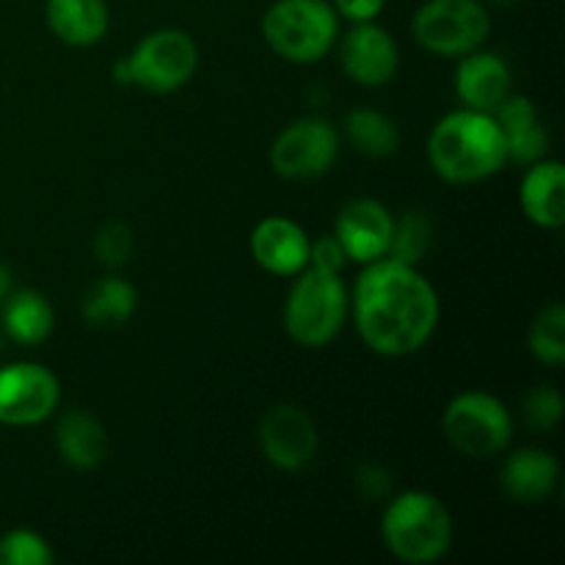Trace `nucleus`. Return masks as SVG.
Masks as SVG:
<instances>
[{"label": "nucleus", "mask_w": 565, "mask_h": 565, "mask_svg": "<svg viewBox=\"0 0 565 565\" xmlns=\"http://www.w3.org/2000/svg\"><path fill=\"white\" fill-rule=\"evenodd\" d=\"M309 235L301 224L285 215L259 221L252 232L254 263L274 276H298L309 265Z\"/></svg>", "instance_id": "obj_14"}, {"label": "nucleus", "mask_w": 565, "mask_h": 565, "mask_svg": "<svg viewBox=\"0 0 565 565\" xmlns=\"http://www.w3.org/2000/svg\"><path fill=\"white\" fill-rule=\"evenodd\" d=\"M3 329L20 345H42L55 329L53 303L36 290L9 292L3 301Z\"/></svg>", "instance_id": "obj_21"}, {"label": "nucleus", "mask_w": 565, "mask_h": 565, "mask_svg": "<svg viewBox=\"0 0 565 565\" xmlns=\"http://www.w3.org/2000/svg\"><path fill=\"white\" fill-rule=\"evenodd\" d=\"M44 20L50 33L70 47H94L110 25L105 0H47Z\"/></svg>", "instance_id": "obj_18"}, {"label": "nucleus", "mask_w": 565, "mask_h": 565, "mask_svg": "<svg viewBox=\"0 0 565 565\" xmlns=\"http://www.w3.org/2000/svg\"><path fill=\"white\" fill-rule=\"evenodd\" d=\"M263 36L290 64H318L340 36V17L329 0H276L263 17Z\"/></svg>", "instance_id": "obj_5"}, {"label": "nucleus", "mask_w": 565, "mask_h": 565, "mask_svg": "<svg viewBox=\"0 0 565 565\" xmlns=\"http://www.w3.org/2000/svg\"><path fill=\"white\" fill-rule=\"evenodd\" d=\"M505 147H508V163H522L530 166L535 160L546 158V149H550V132L541 125V119L535 125L522 127V130L505 132Z\"/></svg>", "instance_id": "obj_28"}, {"label": "nucleus", "mask_w": 565, "mask_h": 565, "mask_svg": "<svg viewBox=\"0 0 565 565\" xmlns=\"http://www.w3.org/2000/svg\"><path fill=\"white\" fill-rule=\"evenodd\" d=\"M441 430L461 456L491 458L511 445L513 417L505 403L489 392H461L447 403Z\"/></svg>", "instance_id": "obj_7"}, {"label": "nucleus", "mask_w": 565, "mask_h": 565, "mask_svg": "<svg viewBox=\"0 0 565 565\" xmlns=\"http://www.w3.org/2000/svg\"><path fill=\"white\" fill-rule=\"evenodd\" d=\"M417 44L441 58H461L483 47L491 17L480 0H425L412 20Z\"/></svg>", "instance_id": "obj_8"}, {"label": "nucleus", "mask_w": 565, "mask_h": 565, "mask_svg": "<svg viewBox=\"0 0 565 565\" xmlns=\"http://www.w3.org/2000/svg\"><path fill=\"white\" fill-rule=\"evenodd\" d=\"M348 265L345 248L340 246L334 235L318 237V241L309 243V265L307 268L326 270V274H342Z\"/></svg>", "instance_id": "obj_29"}, {"label": "nucleus", "mask_w": 565, "mask_h": 565, "mask_svg": "<svg viewBox=\"0 0 565 565\" xmlns=\"http://www.w3.org/2000/svg\"><path fill=\"white\" fill-rule=\"evenodd\" d=\"M340 66L356 86L381 88L397 75L401 50L386 28L356 22L340 44Z\"/></svg>", "instance_id": "obj_12"}, {"label": "nucleus", "mask_w": 565, "mask_h": 565, "mask_svg": "<svg viewBox=\"0 0 565 565\" xmlns=\"http://www.w3.org/2000/svg\"><path fill=\"white\" fill-rule=\"evenodd\" d=\"M524 423L535 434H552L563 423V395L552 384H539L524 395Z\"/></svg>", "instance_id": "obj_26"}, {"label": "nucleus", "mask_w": 565, "mask_h": 565, "mask_svg": "<svg viewBox=\"0 0 565 565\" xmlns=\"http://www.w3.org/2000/svg\"><path fill=\"white\" fill-rule=\"evenodd\" d=\"M337 17L348 22H375L384 11L386 0H331Z\"/></svg>", "instance_id": "obj_30"}, {"label": "nucleus", "mask_w": 565, "mask_h": 565, "mask_svg": "<svg viewBox=\"0 0 565 565\" xmlns=\"http://www.w3.org/2000/svg\"><path fill=\"white\" fill-rule=\"evenodd\" d=\"M428 160L450 185H475L508 166V147L494 114L461 108L441 116L428 136Z\"/></svg>", "instance_id": "obj_2"}, {"label": "nucleus", "mask_w": 565, "mask_h": 565, "mask_svg": "<svg viewBox=\"0 0 565 565\" xmlns=\"http://www.w3.org/2000/svg\"><path fill=\"white\" fill-rule=\"evenodd\" d=\"M55 447L72 469L92 472L108 458V434L92 412L72 408V412L61 414L58 425H55Z\"/></svg>", "instance_id": "obj_19"}, {"label": "nucleus", "mask_w": 565, "mask_h": 565, "mask_svg": "<svg viewBox=\"0 0 565 565\" xmlns=\"http://www.w3.org/2000/svg\"><path fill=\"white\" fill-rule=\"evenodd\" d=\"M196 66L199 47L191 33L180 28H160L143 36L130 55L116 61L114 81L152 94H171L191 83Z\"/></svg>", "instance_id": "obj_6"}, {"label": "nucleus", "mask_w": 565, "mask_h": 565, "mask_svg": "<svg viewBox=\"0 0 565 565\" xmlns=\"http://www.w3.org/2000/svg\"><path fill=\"white\" fill-rule=\"evenodd\" d=\"M94 257L103 268L108 270H119L121 265H127L132 254V232L130 226L121 224V221H108L97 230L94 235Z\"/></svg>", "instance_id": "obj_27"}, {"label": "nucleus", "mask_w": 565, "mask_h": 565, "mask_svg": "<svg viewBox=\"0 0 565 565\" xmlns=\"http://www.w3.org/2000/svg\"><path fill=\"white\" fill-rule=\"evenodd\" d=\"M500 486L516 505H541L561 486V463L552 452L524 447L511 452L500 469Z\"/></svg>", "instance_id": "obj_16"}, {"label": "nucleus", "mask_w": 565, "mask_h": 565, "mask_svg": "<svg viewBox=\"0 0 565 565\" xmlns=\"http://www.w3.org/2000/svg\"><path fill=\"white\" fill-rule=\"evenodd\" d=\"M456 539V522L430 491H403L381 516V541L392 557L408 565L439 563Z\"/></svg>", "instance_id": "obj_3"}, {"label": "nucleus", "mask_w": 565, "mask_h": 565, "mask_svg": "<svg viewBox=\"0 0 565 565\" xmlns=\"http://www.w3.org/2000/svg\"><path fill=\"white\" fill-rule=\"evenodd\" d=\"M61 384L53 370L33 362L6 364L0 370V425L31 428L58 408Z\"/></svg>", "instance_id": "obj_10"}, {"label": "nucleus", "mask_w": 565, "mask_h": 565, "mask_svg": "<svg viewBox=\"0 0 565 565\" xmlns=\"http://www.w3.org/2000/svg\"><path fill=\"white\" fill-rule=\"evenodd\" d=\"M353 326L364 345L379 356L401 359L423 351L441 318L436 287L417 265L381 257L364 265L348 296Z\"/></svg>", "instance_id": "obj_1"}, {"label": "nucleus", "mask_w": 565, "mask_h": 565, "mask_svg": "<svg viewBox=\"0 0 565 565\" xmlns=\"http://www.w3.org/2000/svg\"><path fill=\"white\" fill-rule=\"evenodd\" d=\"M522 213L541 230H561L565 224V169L561 160L530 163L519 185Z\"/></svg>", "instance_id": "obj_17"}, {"label": "nucleus", "mask_w": 565, "mask_h": 565, "mask_svg": "<svg viewBox=\"0 0 565 565\" xmlns=\"http://www.w3.org/2000/svg\"><path fill=\"white\" fill-rule=\"evenodd\" d=\"M345 138L353 152L370 160L392 158L401 147V130L395 119L375 108H353L345 116Z\"/></svg>", "instance_id": "obj_22"}, {"label": "nucleus", "mask_w": 565, "mask_h": 565, "mask_svg": "<svg viewBox=\"0 0 565 565\" xmlns=\"http://www.w3.org/2000/svg\"><path fill=\"white\" fill-rule=\"evenodd\" d=\"M392 224H395V215L379 199L359 196L351 199L337 215L334 237L345 248L348 259L367 265L390 252Z\"/></svg>", "instance_id": "obj_13"}, {"label": "nucleus", "mask_w": 565, "mask_h": 565, "mask_svg": "<svg viewBox=\"0 0 565 565\" xmlns=\"http://www.w3.org/2000/svg\"><path fill=\"white\" fill-rule=\"evenodd\" d=\"M434 246V224L423 210H406L392 224V241L386 257L406 265H419Z\"/></svg>", "instance_id": "obj_23"}, {"label": "nucleus", "mask_w": 565, "mask_h": 565, "mask_svg": "<svg viewBox=\"0 0 565 565\" xmlns=\"http://www.w3.org/2000/svg\"><path fill=\"white\" fill-rule=\"evenodd\" d=\"M340 158V132L326 119H298L270 143V169L281 180L307 182L329 174Z\"/></svg>", "instance_id": "obj_9"}, {"label": "nucleus", "mask_w": 565, "mask_h": 565, "mask_svg": "<svg viewBox=\"0 0 565 565\" xmlns=\"http://www.w3.org/2000/svg\"><path fill=\"white\" fill-rule=\"evenodd\" d=\"M348 318V290L342 274L303 268L285 301V329L296 345L326 348L340 337Z\"/></svg>", "instance_id": "obj_4"}, {"label": "nucleus", "mask_w": 565, "mask_h": 565, "mask_svg": "<svg viewBox=\"0 0 565 565\" xmlns=\"http://www.w3.org/2000/svg\"><path fill=\"white\" fill-rule=\"evenodd\" d=\"M530 353L546 367H561L565 362V307L550 303L535 315L527 334Z\"/></svg>", "instance_id": "obj_24"}, {"label": "nucleus", "mask_w": 565, "mask_h": 565, "mask_svg": "<svg viewBox=\"0 0 565 565\" xmlns=\"http://www.w3.org/2000/svg\"><path fill=\"white\" fill-rule=\"evenodd\" d=\"M138 309V292L121 276L110 274L94 281L81 301V315L92 329H119Z\"/></svg>", "instance_id": "obj_20"}, {"label": "nucleus", "mask_w": 565, "mask_h": 565, "mask_svg": "<svg viewBox=\"0 0 565 565\" xmlns=\"http://www.w3.org/2000/svg\"><path fill=\"white\" fill-rule=\"evenodd\" d=\"M257 441L265 461L281 472H298L318 456L320 436L301 406L276 403L257 425Z\"/></svg>", "instance_id": "obj_11"}, {"label": "nucleus", "mask_w": 565, "mask_h": 565, "mask_svg": "<svg viewBox=\"0 0 565 565\" xmlns=\"http://www.w3.org/2000/svg\"><path fill=\"white\" fill-rule=\"evenodd\" d=\"M53 561L50 544L33 530H9L0 539V565H50Z\"/></svg>", "instance_id": "obj_25"}, {"label": "nucleus", "mask_w": 565, "mask_h": 565, "mask_svg": "<svg viewBox=\"0 0 565 565\" xmlns=\"http://www.w3.org/2000/svg\"><path fill=\"white\" fill-rule=\"evenodd\" d=\"M513 75L505 58L486 50H472L461 55L456 66V94L463 108L480 110V114H494L508 97H511Z\"/></svg>", "instance_id": "obj_15"}, {"label": "nucleus", "mask_w": 565, "mask_h": 565, "mask_svg": "<svg viewBox=\"0 0 565 565\" xmlns=\"http://www.w3.org/2000/svg\"><path fill=\"white\" fill-rule=\"evenodd\" d=\"M491 6H500V9H511V6H516L519 0H489Z\"/></svg>", "instance_id": "obj_33"}, {"label": "nucleus", "mask_w": 565, "mask_h": 565, "mask_svg": "<svg viewBox=\"0 0 565 565\" xmlns=\"http://www.w3.org/2000/svg\"><path fill=\"white\" fill-rule=\"evenodd\" d=\"M11 292V270L0 263V303L6 301V296Z\"/></svg>", "instance_id": "obj_32"}, {"label": "nucleus", "mask_w": 565, "mask_h": 565, "mask_svg": "<svg viewBox=\"0 0 565 565\" xmlns=\"http://www.w3.org/2000/svg\"><path fill=\"white\" fill-rule=\"evenodd\" d=\"M356 486L364 497H370V500H381V497L390 494L392 480H390V472H386V469L375 467V463H367V467L359 469Z\"/></svg>", "instance_id": "obj_31"}]
</instances>
